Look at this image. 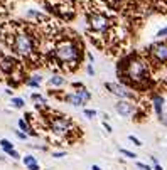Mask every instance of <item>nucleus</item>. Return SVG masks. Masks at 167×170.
<instances>
[{"mask_svg": "<svg viewBox=\"0 0 167 170\" xmlns=\"http://www.w3.org/2000/svg\"><path fill=\"white\" fill-rule=\"evenodd\" d=\"M2 40L22 59L36 61L37 54V36L27 24H5L0 30Z\"/></svg>", "mask_w": 167, "mask_h": 170, "instance_id": "nucleus-1", "label": "nucleus"}, {"mask_svg": "<svg viewBox=\"0 0 167 170\" xmlns=\"http://www.w3.org/2000/svg\"><path fill=\"white\" fill-rule=\"evenodd\" d=\"M52 56H54V62L71 71V69H76L80 64L81 47L73 39H61L54 44Z\"/></svg>", "mask_w": 167, "mask_h": 170, "instance_id": "nucleus-2", "label": "nucleus"}, {"mask_svg": "<svg viewBox=\"0 0 167 170\" xmlns=\"http://www.w3.org/2000/svg\"><path fill=\"white\" fill-rule=\"evenodd\" d=\"M49 138L52 141L69 140L71 133L74 131V123L69 118H64L62 115H56L49 118Z\"/></svg>", "mask_w": 167, "mask_h": 170, "instance_id": "nucleus-3", "label": "nucleus"}, {"mask_svg": "<svg viewBox=\"0 0 167 170\" xmlns=\"http://www.w3.org/2000/svg\"><path fill=\"white\" fill-rule=\"evenodd\" d=\"M147 76H149V72H147V66H145V62L142 61V59L133 57V59L128 61L127 71H125V78H128L133 84H140V83H144V81L147 79Z\"/></svg>", "mask_w": 167, "mask_h": 170, "instance_id": "nucleus-4", "label": "nucleus"}, {"mask_svg": "<svg viewBox=\"0 0 167 170\" xmlns=\"http://www.w3.org/2000/svg\"><path fill=\"white\" fill-rule=\"evenodd\" d=\"M88 27H90V32L105 36V34H108L110 27H112V22L105 14L93 12V14H88Z\"/></svg>", "mask_w": 167, "mask_h": 170, "instance_id": "nucleus-5", "label": "nucleus"}, {"mask_svg": "<svg viewBox=\"0 0 167 170\" xmlns=\"http://www.w3.org/2000/svg\"><path fill=\"white\" fill-rule=\"evenodd\" d=\"M150 57L157 64H165L167 62V42H157L150 47Z\"/></svg>", "mask_w": 167, "mask_h": 170, "instance_id": "nucleus-6", "label": "nucleus"}, {"mask_svg": "<svg viewBox=\"0 0 167 170\" xmlns=\"http://www.w3.org/2000/svg\"><path fill=\"white\" fill-rule=\"evenodd\" d=\"M106 88H108L110 93L116 94V96H120V98H132V93L127 89V86L123 84H118V83H106Z\"/></svg>", "mask_w": 167, "mask_h": 170, "instance_id": "nucleus-7", "label": "nucleus"}, {"mask_svg": "<svg viewBox=\"0 0 167 170\" xmlns=\"http://www.w3.org/2000/svg\"><path fill=\"white\" fill-rule=\"evenodd\" d=\"M116 111L120 113L122 116H132V113H133V105L132 103H128L127 99H123V101H118L115 105Z\"/></svg>", "mask_w": 167, "mask_h": 170, "instance_id": "nucleus-8", "label": "nucleus"}, {"mask_svg": "<svg viewBox=\"0 0 167 170\" xmlns=\"http://www.w3.org/2000/svg\"><path fill=\"white\" fill-rule=\"evenodd\" d=\"M66 101H68V103H71V105H73V106H83L84 103H86V101H84V99L81 98V96H80V94H78V93H74V94H69V96H66Z\"/></svg>", "mask_w": 167, "mask_h": 170, "instance_id": "nucleus-9", "label": "nucleus"}, {"mask_svg": "<svg viewBox=\"0 0 167 170\" xmlns=\"http://www.w3.org/2000/svg\"><path fill=\"white\" fill-rule=\"evenodd\" d=\"M162 103H164V99L160 96H154V109H155L157 115L162 113Z\"/></svg>", "mask_w": 167, "mask_h": 170, "instance_id": "nucleus-10", "label": "nucleus"}, {"mask_svg": "<svg viewBox=\"0 0 167 170\" xmlns=\"http://www.w3.org/2000/svg\"><path fill=\"white\" fill-rule=\"evenodd\" d=\"M49 84H52V86H61V84H64V78L62 76H52L51 79H49Z\"/></svg>", "mask_w": 167, "mask_h": 170, "instance_id": "nucleus-11", "label": "nucleus"}, {"mask_svg": "<svg viewBox=\"0 0 167 170\" xmlns=\"http://www.w3.org/2000/svg\"><path fill=\"white\" fill-rule=\"evenodd\" d=\"M0 147H2V148L5 150V153H7L9 150H12V148H14V145H12L9 140H5V138H2V140H0Z\"/></svg>", "mask_w": 167, "mask_h": 170, "instance_id": "nucleus-12", "label": "nucleus"}, {"mask_svg": "<svg viewBox=\"0 0 167 170\" xmlns=\"http://www.w3.org/2000/svg\"><path fill=\"white\" fill-rule=\"evenodd\" d=\"M12 106L14 108H24V99L22 98H12Z\"/></svg>", "mask_w": 167, "mask_h": 170, "instance_id": "nucleus-13", "label": "nucleus"}, {"mask_svg": "<svg viewBox=\"0 0 167 170\" xmlns=\"http://www.w3.org/2000/svg\"><path fill=\"white\" fill-rule=\"evenodd\" d=\"M78 94H80V96H81V98H83V99H84V101H88V99H90V98H91V94H90V91H86V89H80V91H78Z\"/></svg>", "mask_w": 167, "mask_h": 170, "instance_id": "nucleus-14", "label": "nucleus"}, {"mask_svg": "<svg viewBox=\"0 0 167 170\" xmlns=\"http://www.w3.org/2000/svg\"><path fill=\"white\" fill-rule=\"evenodd\" d=\"M120 153L125 157H128V158H137V155H135L133 152H130V150H125V148H120Z\"/></svg>", "mask_w": 167, "mask_h": 170, "instance_id": "nucleus-15", "label": "nucleus"}, {"mask_svg": "<svg viewBox=\"0 0 167 170\" xmlns=\"http://www.w3.org/2000/svg\"><path fill=\"white\" fill-rule=\"evenodd\" d=\"M24 163H26V165L36 163V158H34V157H30V155H27V157H24Z\"/></svg>", "mask_w": 167, "mask_h": 170, "instance_id": "nucleus-16", "label": "nucleus"}, {"mask_svg": "<svg viewBox=\"0 0 167 170\" xmlns=\"http://www.w3.org/2000/svg\"><path fill=\"white\" fill-rule=\"evenodd\" d=\"M128 140H130V141H132V143H133V145H137V147H140V145H142V141L138 140L137 137H133V135H130V137H128Z\"/></svg>", "mask_w": 167, "mask_h": 170, "instance_id": "nucleus-17", "label": "nucleus"}, {"mask_svg": "<svg viewBox=\"0 0 167 170\" xmlns=\"http://www.w3.org/2000/svg\"><path fill=\"white\" fill-rule=\"evenodd\" d=\"M84 116H88V118H94V116H96V111H94V109H84Z\"/></svg>", "mask_w": 167, "mask_h": 170, "instance_id": "nucleus-18", "label": "nucleus"}, {"mask_svg": "<svg viewBox=\"0 0 167 170\" xmlns=\"http://www.w3.org/2000/svg\"><path fill=\"white\" fill-rule=\"evenodd\" d=\"M30 98H32L34 101H41V103H46V99H44L42 96H41V94H32V96H30Z\"/></svg>", "mask_w": 167, "mask_h": 170, "instance_id": "nucleus-19", "label": "nucleus"}, {"mask_svg": "<svg viewBox=\"0 0 167 170\" xmlns=\"http://www.w3.org/2000/svg\"><path fill=\"white\" fill-rule=\"evenodd\" d=\"M159 118H160V121H162L164 125H167V111H162L159 115Z\"/></svg>", "mask_w": 167, "mask_h": 170, "instance_id": "nucleus-20", "label": "nucleus"}, {"mask_svg": "<svg viewBox=\"0 0 167 170\" xmlns=\"http://www.w3.org/2000/svg\"><path fill=\"white\" fill-rule=\"evenodd\" d=\"M157 37H167V27H164V29H160L159 32H157Z\"/></svg>", "mask_w": 167, "mask_h": 170, "instance_id": "nucleus-21", "label": "nucleus"}, {"mask_svg": "<svg viewBox=\"0 0 167 170\" xmlns=\"http://www.w3.org/2000/svg\"><path fill=\"white\" fill-rule=\"evenodd\" d=\"M137 165H138V168H142V170H152L149 165H145V163H142V162H137Z\"/></svg>", "mask_w": 167, "mask_h": 170, "instance_id": "nucleus-22", "label": "nucleus"}, {"mask_svg": "<svg viewBox=\"0 0 167 170\" xmlns=\"http://www.w3.org/2000/svg\"><path fill=\"white\" fill-rule=\"evenodd\" d=\"M7 153H9V155H10V157H12V158H19V153H17V152H15V150H14V148H12V150H9V152H7Z\"/></svg>", "mask_w": 167, "mask_h": 170, "instance_id": "nucleus-23", "label": "nucleus"}, {"mask_svg": "<svg viewBox=\"0 0 167 170\" xmlns=\"http://www.w3.org/2000/svg\"><path fill=\"white\" fill-rule=\"evenodd\" d=\"M27 167H29V170H41L39 165H37V162L36 163H30V165H27Z\"/></svg>", "mask_w": 167, "mask_h": 170, "instance_id": "nucleus-24", "label": "nucleus"}, {"mask_svg": "<svg viewBox=\"0 0 167 170\" xmlns=\"http://www.w3.org/2000/svg\"><path fill=\"white\" fill-rule=\"evenodd\" d=\"M52 157H56V158H61V157H64V152H54V153H52Z\"/></svg>", "mask_w": 167, "mask_h": 170, "instance_id": "nucleus-25", "label": "nucleus"}, {"mask_svg": "<svg viewBox=\"0 0 167 170\" xmlns=\"http://www.w3.org/2000/svg\"><path fill=\"white\" fill-rule=\"evenodd\" d=\"M103 127H105V130H106V131H108V133H112V131H113V128H112V127H110V125H108V123H103Z\"/></svg>", "mask_w": 167, "mask_h": 170, "instance_id": "nucleus-26", "label": "nucleus"}, {"mask_svg": "<svg viewBox=\"0 0 167 170\" xmlns=\"http://www.w3.org/2000/svg\"><path fill=\"white\" fill-rule=\"evenodd\" d=\"M15 135H17L20 140H24V138H26V133H22V131H15Z\"/></svg>", "mask_w": 167, "mask_h": 170, "instance_id": "nucleus-27", "label": "nucleus"}, {"mask_svg": "<svg viewBox=\"0 0 167 170\" xmlns=\"http://www.w3.org/2000/svg\"><path fill=\"white\" fill-rule=\"evenodd\" d=\"M88 74H91V76L94 74V71H93V68H91V66H88Z\"/></svg>", "mask_w": 167, "mask_h": 170, "instance_id": "nucleus-28", "label": "nucleus"}, {"mask_svg": "<svg viewBox=\"0 0 167 170\" xmlns=\"http://www.w3.org/2000/svg\"><path fill=\"white\" fill-rule=\"evenodd\" d=\"M73 88H83V84L81 83H73Z\"/></svg>", "mask_w": 167, "mask_h": 170, "instance_id": "nucleus-29", "label": "nucleus"}, {"mask_svg": "<svg viewBox=\"0 0 167 170\" xmlns=\"http://www.w3.org/2000/svg\"><path fill=\"white\" fill-rule=\"evenodd\" d=\"M91 170H101L98 165H91Z\"/></svg>", "mask_w": 167, "mask_h": 170, "instance_id": "nucleus-30", "label": "nucleus"}, {"mask_svg": "<svg viewBox=\"0 0 167 170\" xmlns=\"http://www.w3.org/2000/svg\"><path fill=\"white\" fill-rule=\"evenodd\" d=\"M155 170H164V168H162V167L159 165V163H155Z\"/></svg>", "mask_w": 167, "mask_h": 170, "instance_id": "nucleus-31", "label": "nucleus"}, {"mask_svg": "<svg viewBox=\"0 0 167 170\" xmlns=\"http://www.w3.org/2000/svg\"><path fill=\"white\" fill-rule=\"evenodd\" d=\"M110 2H113V4H118V2H122V0H110Z\"/></svg>", "mask_w": 167, "mask_h": 170, "instance_id": "nucleus-32", "label": "nucleus"}]
</instances>
